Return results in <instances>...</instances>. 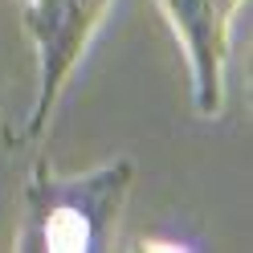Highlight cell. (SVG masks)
Masks as SVG:
<instances>
[{
  "mask_svg": "<svg viewBox=\"0 0 253 253\" xmlns=\"http://www.w3.org/2000/svg\"><path fill=\"white\" fill-rule=\"evenodd\" d=\"M126 184H131V164H115L78 180L37 176L29 188L25 249H49V253L102 249L110 225L119 220Z\"/></svg>",
  "mask_w": 253,
  "mask_h": 253,
  "instance_id": "6da1fadb",
  "label": "cell"
},
{
  "mask_svg": "<svg viewBox=\"0 0 253 253\" xmlns=\"http://www.w3.org/2000/svg\"><path fill=\"white\" fill-rule=\"evenodd\" d=\"M160 4L184 37L196 78V106L212 115L220 106V61H225V33L237 0H160Z\"/></svg>",
  "mask_w": 253,
  "mask_h": 253,
  "instance_id": "7a4b0ae2",
  "label": "cell"
},
{
  "mask_svg": "<svg viewBox=\"0 0 253 253\" xmlns=\"http://www.w3.org/2000/svg\"><path fill=\"white\" fill-rule=\"evenodd\" d=\"M102 4L106 0H33V29L45 57V94L37 106V123L45 119V102L53 98L57 78L66 74V66L86 45L94 21L102 17Z\"/></svg>",
  "mask_w": 253,
  "mask_h": 253,
  "instance_id": "3957f363",
  "label": "cell"
}]
</instances>
